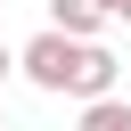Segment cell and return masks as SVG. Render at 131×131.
Instances as JSON below:
<instances>
[{
	"label": "cell",
	"instance_id": "8992f818",
	"mask_svg": "<svg viewBox=\"0 0 131 131\" xmlns=\"http://www.w3.org/2000/svg\"><path fill=\"white\" fill-rule=\"evenodd\" d=\"M98 8H106V16H131V0H98Z\"/></svg>",
	"mask_w": 131,
	"mask_h": 131
},
{
	"label": "cell",
	"instance_id": "7a4b0ae2",
	"mask_svg": "<svg viewBox=\"0 0 131 131\" xmlns=\"http://www.w3.org/2000/svg\"><path fill=\"white\" fill-rule=\"evenodd\" d=\"M115 74H123V57H115V49H98V41H82V57H74V90H66V98H106V90H115Z\"/></svg>",
	"mask_w": 131,
	"mask_h": 131
},
{
	"label": "cell",
	"instance_id": "277c9868",
	"mask_svg": "<svg viewBox=\"0 0 131 131\" xmlns=\"http://www.w3.org/2000/svg\"><path fill=\"white\" fill-rule=\"evenodd\" d=\"M82 131H131V106L106 90V98H82Z\"/></svg>",
	"mask_w": 131,
	"mask_h": 131
},
{
	"label": "cell",
	"instance_id": "5b68a950",
	"mask_svg": "<svg viewBox=\"0 0 131 131\" xmlns=\"http://www.w3.org/2000/svg\"><path fill=\"white\" fill-rule=\"evenodd\" d=\"M8 74H16V57H8V41H0V82H8Z\"/></svg>",
	"mask_w": 131,
	"mask_h": 131
},
{
	"label": "cell",
	"instance_id": "52a82bcc",
	"mask_svg": "<svg viewBox=\"0 0 131 131\" xmlns=\"http://www.w3.org/2000/svg\"><path fill=\"white\" fill-rule=\"evenodd\" d=\"M0 131H8V123H0Z\"/></svg>",
	"mask_w": 131,
	"mask_h": 131
},
{
	"label": "cell",
	"instance_id": "3957f363",
	"mask_svg": "<svg viewBox=\"0 0 131 131\" xmlns=\"http://www.w3.org/2000/svg\"><path fill=\"white\" fill-rule=\"evenodd\" d=\"M49 25H66V33H82V41H98V25H106V8H98V0H49Z\"/></svg>",
	"mask_w": 131,
	"mask_h": 131
},
{
	"label": "cell",
	"instance_id": "6da1fadb",
	"mask_svg": "<svg viewBox=\"0 0 131 131\" xmlns=\"http://www.w3.org/2000/svg\"><path fill=\"white\" fill-rule=\"evenodd\" d=\"M74 57H82V33L49 25L41 41H25V49H16V74H25L33 90H57V98H66V90H74Z\"/></svg>",
	"mask_w": 131,
	"mask_h": 131
}]
</instances>
